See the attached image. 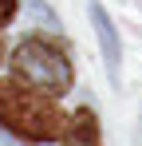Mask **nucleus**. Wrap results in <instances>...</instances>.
<instances>
[{
    "mask_svg": "<svg viewBox=\"0 0 142 146\" xmlns=\"http://www.w3.org/2000/svg\"><path fill=\"white\" fill-rule=\"evenodd\" d=\"M67 115L59 111V103L28 83L16 79H0V126H8L24 142H47L63 134Z\"/></svg>",
    "mask_w": 142,
    "mask_h": 146,
    "instance_id": "nucleus-1",
    "label": "nucleus"
},
{
    "mask_svg": "<svg viewBox=\"0 0 142 146\" xmlns=\"http://www.w3.org/2000/svg\"><path fill=\"white\" fill-rule=\"evenodd\" d=\"M12 75L16 83H28L44 95H63L75 83V71H71V59L55 48L51 40H40V36H28L24 44H16L12 51Z\"/></svg>",
    "mask_w": 142,
    "mask_h": 146,
    "instance_id": "nucleus-2",
    "label": "nucleus"
},
{
    "mask_svg": "<svg viewBox=\"0 0 142 146\" xmlns=\"http://www.w3.org/2000/svg\"><path fill=\"white\" fill-rule=\"evenodd\" d=\"M91 20H95V32H99V48H103V59H107V71L111 79L118 83V67H122V44H118V32L111 24V16L103 12V4L91 0Z\"/></svg>",
    "mask_w": 142,
    "mask_h": 146,
    "instance_id": "nucleus-3",
    "label": "nucleus"
},
{
    "mask_svg": "<svg viewBox=\"0 0 142 146\" xmlns=\"http://www.w3.org/2000/svg\"><path fill=\"white\" fill-rule=\"evenodd\" d=\"M59 146H103V138H99V119H95L91 107H79L75 115H67L63 134H59Z\"/></svg>",
    "mask_w": 142,
    "mask_h": 146,
    "instance_id": "nucleus-4",
    "label": "nucleus"
},
{
    "mask_svg": "<svg viewBox=\"0 0 142 146\" xmlns=\"http://www.w3.org/2000/svg\"><path fill=\"white\" fill-rule=\"evenodd\" d=\"M16 16V0H0V24H8Z\"/></svg>",
    "mask_w": 142,
    "mask_h": 146,
    "instance_id": "nucleus-5",
    "label": "nucleus"
},
{
    "mask_svg": "<svg viewBox=\"0 0 142 146\" xmlns=\"http://www.w3.org/2000/svg\"><path fill=\"white\" fill-rule=\"evenodd\" d=\"M4 55H8V51H4V44H0V63H4Z\"/></svg>",
    "mask_w": 142,
    "mask_h": 146,
    "instance_id": "nucleus-6",
    "label": "nucleus"
}]
</instances>
